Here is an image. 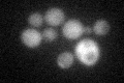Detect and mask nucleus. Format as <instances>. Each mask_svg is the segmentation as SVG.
Here are the masks:
<instances>
[{"instance_id":"obj_5","label":"nucleus","mask_w":124,"mask_h":83,"mask_svg":"<svg viewBox=\"0 0 124 83\" xmlns=\"http://www.w3.org/2000/svg\"><path fill=\"white\" fill-rule=\"evenodd\" d=\"M73 62V56L69 52H63L59 54L57 58V64L61 69H68Z\"/></svg>"},{"instance_id":"obj_1","label":"nucleus","mask_w":124,"mask_h":83,"mask_svg":"<svg viewBox=\"0 0 124 83\" xmlns=\"http://www.w3.org/2000/svg\"><path fill=\"white\" fill-rule=\"evenodd\" d=\"M75 52L78 59L88 66L95 65L100 56V50L97 43L89 38L82 39L78 43Z\"/></svg>"},{"instance_id":"obj_3","label":"nucleus","mask_w":124,"mask_h":83,"mask_svg":"<svg viewBox=\"0 0 124 83\" xmlns=\"http://www.w3.org/2000/svg\"><path fill=\"white\" fill-rule=\"evenodd\" d=\"M21 39L29 48H35L39 46L41 43V33H39L35 29H25L21 34Z\"/></svg>"},{"instance_id":"obj_6","label":"nucleus","mask_w":124,"mask_h":83,"mask_svg":"<svg viewBox=\"0 0 124 83\" xmlns=\"http://www.w3.org/2000/svg\"><path fill=\"white\" fill-rule=\"evenodd\" d=\"M93 30L97 35H106L110 30V25L106 20H98L94 23Z\"/></svg>"},{"instance_id":"obj_7","label":"nucleus","mask_w":124,"mask_h":83,"mask_svg":"<svg viewBox=\"0 0 124 83\" xmlns=\"http://www.w3.org/2000/svg\"><path fill=\"white\" fill-rule=\"evenodd\" d=\"M28 22L30 25H32L33 27H39L42 25V22H44V18L42 16L38 13H34L31 14L28 18Z\"/></svg>"},{"instance_id":"obj_2","label":"nucleus","mask_w":124,"mask_h":83,"mask_svg":"<svg viewBox=\"0 0 124 83\" xmlns=\"http://www.w3.org/2000/svg\"><path fill=\"white\" fill-rule=\"evenodd\" d=\"M62 33L68 39H77L84 34V26L79 20H68L62 28Z\"/></svg>"},{"instance_id":"obj_9","label":"nucleus","mask_w":124,"mask_h":83,"mask_svg":"<svg viewBox=\"0 0 124 83\" xmlns=\"http://www.w3.org/2000/svg\"><path fill=\"white\" fill-rule=\"evenodd\" d=\"M91 32V29L89 28V27H84V33H87V34H89Z\"/></svg>"},{"instance_id":"obj_4","label":"nucleus","mask_w":124,"mask_h":83,"mask_svg":"<svg viewBox=\"0 0 124 83\" xmlns=\"http://www.w3.org/2000/svg\"><path fill=\"white\" fill-rule=\"evenodd\" d=\"M64 13L62 9H57V7H52L46 11L45 20L49 25L51 26H59L62 22L64 21Z\"/></svg>"},{"instance_id":"obj_8","label":"nucleus","mask_w":124,"mask_h":83,"mask_svg":"<svg viewBox=\"0 0 124 83\" xmlns=\"http://www.w3.org/2000/svg\"><path fill=\"white\" fill-rule=\"evenodd\" d=\"M41 37L46 42L51 43L57 38V31L54 28H46L44 30V32L41 33Z\"/></svg>"}]
</instances>
